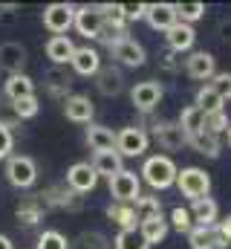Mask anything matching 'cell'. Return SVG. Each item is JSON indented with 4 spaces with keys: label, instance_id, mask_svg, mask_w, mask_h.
<instances>
[{
    "label": "cell",
    "instance_id": "obj_1",
    "mask_svg": "<svg viewBox=\"0 0 231 249\" xmlns=\"http://www.w3.org/2000/svg\"><path fill=\"white\" fill-rule=\"evenodd\" d=\"M176 165H173L171 157H165V154H156V157H148L145 160V165H142V180L148 183L150 188H156V191H165V188H171L176 183Z\"/></svg>",
    "mask_w": 231,
    "mask_h": 249
},
{
    "label": "cell",
    "instance_id": "obj_2",
    "mask_svg": "<svg viewBox=\"0 0 231 249\" xmlns=\"http://www.w3.org/2000/svg\"><path fill=\"white\" fill-rule=\"evenodd\" d=\"M173 186L182 191V197H188V200L194 203V200L208 197V191H211V177H208V171H202V168H197V165H188V168L176 171V183H173Z\"/></svg>",
    "mask_w": 231,
    "mask_h": 249
},
{
    "label": "cell",
    "instance_id": "obj_3",
    "mask_svg": "<svg viewBox=\"0 0 231 249\" xmlns=\"http://www.w3.org/2000/svg\"><path fill=\"white\" fill-rule=\"evenodd\" d=\"M6 180L15 188H32L38 180V165L32 157H23V154H12L6 160Z\"/></svg>",
    "mask_w": 231,
    "mask_h": 249
},
{
    "label": "cell",
    "instance_id": "obj_4",
    "mask_svg": "<svg viewBox=\"0 0 231 249\" xmlns=\"http://www.w3.org/2000/svg\"><path fill=\"white\" fill-rule=\"evenodd\" d=\"M148 145H150V136L142 130V127H121L118 133H116V154L124 160V157H145V151H148Z\"/></svg>",
    "mask_w": 231,
    "mask_h": 249
},
{
    "label": "cell",
    "instance_id": "obj_5",
    "mask_svg": "<svg viewBox=\"0 0 231 249\" xmlns=\"http://www.w3.org/2000/svg\"><path fill=\"white\" fill-rule=\"evenodd\" d=\"M110 197L113 203H136L142 197V180L136 177V171L121 168L116 177H110Z\"/></svg>",
    "mask_w": 231,
    "mask_h": 249
},
{
    "label": "cell",
    "instance_id": "obj_6",
    "mask_svg": "<svg viewBox=\"0 0 231 249\" xmlns=\"http://www.w3.org/2000/svg\"><path fill=\"white\" fill-rule=\"evenodd\" d=\"M72 26H75L78 35H84L87 41H99L101 32H104V15L99 12V6H78Z\"/></svg>",
    "mask_w": 231,
    "mask_h": 249
},
{
    "label": "cell",
    "instance_id": "obj_7",
    "mask_svg": "<svg viewBox=\"0 0 231 249\" xmlns=\"http://www.w3.org/2000/svg\"><path fill=\"white\" fill-rule=\"evenodd\" d=\"M75 20V6L72 3H50L44 9V26L52 35H66Z\"/></svg>",
    "mask_w": 231,
    "mask_h": 249
},
{
    "label": "cell",
    "instance_id": "obj_8",
    "mask_svg": "<svg viewBox=\"0 0 231 249\" xmlns=\"http://www.w3.org/2000/svg\"><path fill=\"white\" fill-rule=\"evenodd\" d=\"M162 96H165V90H162V84L153 81V78H150V81H139V84L130 90V102H133V107L142 110V113L156 110L159 102H162Z\"/></svg>",
    "mask_w": 231,
    "mask_h": 249
},
{
    "label": "cell",
    "instance_id": "obj_9",
    "mask_svg": "<svg viewBox=\"0 0 231 249\" xmlns=\"http://www.w3.org/2000/svg\"><path fill=\"white\" fill-rule=\"evenodd\" d=\"M110 55H113L121 67H142V64L148 61L145 47H142L136 38H130V35H124V38H118V41L110 44Z\"/></svg>",
    "mask_w": 231,
    "mask_h": 249
},
{
    "label": "cell",
    "instance_id": "obj_10",
    "mask_svg": "<svg viewBox=\"0 0 231 249\" xmlns=\"http://www.w3.org/2000/svg\"><path fill=\"white\" fill-rule=\"evenodd\" d=\"M38 200L44 203V209H47V206L66 209V212H81V209H84V197H81V194H75V191H69L66 186L47 188V191H41V194H38Z\"/></svg>",
    "mask_w": 231,
    "mask_h": 249
},
{
    "label": "cell",
    "instance_id": "obj_11",
    "mask_svg": "<svg viewBox=\"0 0 231 249\" xmlns=\"http://www.w3.org/2000/svg\"><path fill=\"white\" fill-rule=\"evenodd\" d=\"M64 186L69 188V191H75V194H90L93 188L99 186V174L93 171L90 162H75V165H69Z\"/></svg>",
    "mask_w": 231,
    "mask_h": 249
},
{
    "label": "cell",
    "instance_id": "obj_12",
    "mask_svg": "<svg viewBox=\"0 0 231 249\" xmlns=\"http://www.w3.org/2000/svg\"><path fill=\"white\" fill-rule=\"evenodd\" d=\"M185 72L194 78V81H211L217 75V58L205 50H197L185 58Z\"/></svg>",
    "mask_w": 231,
    "mask_h": 249
},
{
    "label": "cell",
    "instance_id": "obj_13",
    "mask_svg": "<svg viewBox=\"0 0 231 249\" xmlns=\"http://www.w3.org/2000/svg\"><path fill=\"white\" fill-rule=\"evenodd\" d=\"M93 113H96V107H93V102H90V96H81V93H72L69 99H64V116H66L69 122L90 124V122H93Z\"/></svg>",
    "mask_w": 231,
    "mask_h": 249
},
{
    "label": "cell",
    "instance_id": "obj_14",
    "mask_svg": "<svg viewBox=\"0 0 231 249\" xmlns=\"http://www.w3.org/2000/svg\"><path fill=\"white\" fill-rule=\"evenodd\" d=\"M165 41H168V50L176 53V55H182V53H188V50H194V44H197V32H194V26H188V23H173L171 29L165 32Z\"/></svg>",
    "mask_w": 231,
    "mask_h": 249
},
{
    "label": "cell",
    "instance_id": "obj_15",
    "mask_svg": "<svg viewBox=\"0 0 231 249\" xmlns=\"http://www.w3.org/2000/svg\"><path fill=\"white\" fill-rule=\"evenodd\" d=\"M23 67H26V47H20L17 41L0 44V70L3 72L17 75V72H23Z\"/></svg>",
    "mask_w": 231,
    "mask_h": 249
},
{
    "label": "cell",
    "instance_id": "obj_16",
    "mask_svg": "<svg viewBox=\"0 0 231 249\" xmlns=\"http://www.w3.org/2000/svg\"><path fill=\"white\" fill-rule=\"evenodd\" d=\"M96 87H99V93L101 96H107V99H113L118 96L121 90H124V72L118 70V67H101L99 72H96Z\"/></svg>",
    "mask_w": 231,
    "mask_h": 249
},
{
    "label": "cell",
    "instance_id": "obj_17",
    "mask_svg": "<svg viewBox=\"0 0 231 249\" xmlns=\"http://www.w3.org/2000/svg\"><path fill=\"white\" fill-rule=\"evenodd\" d=\"M153 136H156V142H159L165 151H182V145H188L182 127L176 122H156L153 124Z\"/></svg>",
    "mask_w": 231,
    "mask_h": 249
},
{
    "label": "cell",
    "instance_id": "obj_18",
    "mask_svg": "<svg viewBox=\"0 0 231 249\" xmlns=\"http://www.w3.org/2000/svg\"><path fill=\"white\" fill-rule=\"evenodd\" d=\"M191 249H229V244L217 235V226H194L188 232Z\"/></svg>",
    "mask_w": 231,
    "mask_h": 249
},
{
    "label": "cell",
    "instance_id": "obj_19",
    "mask_svg": "<svg viewBox=\"0 0 231 249\" xmlns=\"http://www.w3.org/2000/svg\"><path fill=\"white\" fill-rule=\"evenodd\" d=\"M145 20L150 23V29H156V32H168L173 23H176L173 3H150V6L145 9Z\"/></svg>",
    "mask_w": 231,
    "mask_h": 249
},
{
    "label": "cell",
    "instance_id": "obj_20",
    "mask_svg": "<svg viewBox=\"0 0 231 249\" xmlns=\"http://www.w3.org/2000/svg\"><path fill=\"white\" fill-rule=\"evenodd\" d=\"M188 212H191L194 226H217V220H220V206H217V200H211V197L194 200Z\"/></svg>",
    "mask_w": 231,
    "mask_h": 249
},
{
    "label": "cell",
    "instance_id": "obj_21",
    "mask_svg": "<svg viewBox=\"0 0 231 249\" xmlns=\"http://www.w3.org/2000/svg\"><path fill=\"white\" fill-rule=\"evenodd\" d=\"M69 64H72V70H75L78 75H96V72L101 70V55H99V50H93V47H75Z\"/></svg>",
    "mask_w": 231,
    "mask_h": 249
},
{
    "label": "cell",
    "instance_id": "obj_22",
    "mask_svg": "<svg viewBox=\"0 0 231 249\" xmlns=\"http://www.w3.org/2000/svg\"><path fill=\"white\" fill-rule=\"evenodd\" d=\"M72 53H75V44L69 35H52L47 41V58L55 64V67H64V64L72 61Z\"/></svg>",
    "mask_w": 231,
    "mask_h": 249
},
{
    "label": "cell",
    "instance_id": "obj_23",
    "mask_svg": "<svg viewBox=\"0 0 231 249\" xmlns=\"http://www.w3.org/2000/svg\"><path fill=\"white\" fill-rule=\"evenodd\" d=\"M3 93L9 102H17V99H29L35 96V81L26 75V72H17V75H9L6 84H3Z\"/></svg>",
    "mask_w": 231,
    "mask_h": 249
},
{
    "label": "cell",
    "instance_id": "obj_24",
    "mask_svg": "<svg viewBox=\"0 0 231 249\" xmlns=\"http://www.w3.org/2000/svg\"><path fill=\"white\" fill-rule=\"evenodd\" d=\"M168 220H165V214H156V217H148V220H142L139 223V232H142V238H145V244L148 247H153V244H162L165 238H168Z\"/></svg>",
    "mask_w": 231,
    "mask_h": 249
},
{
    "label": "cell",
    "instance_id": "obj_25",
    "mask_svg": "<svg viewBox=\"0 0 231 249\" xmlns=\"http://www.w3.org/2000/svg\"><path fill=\"white\" fill-rule=\"evenodd\" d=\"M188 145H191V148H194L197 154L208 157V160H217V157H220V151H223V145H220V136L208 133L205 127H202L199 133H194V136L188 139Z\"/></svg>",
    "mask_w": 231,
    "mask_h": 249
},
{
    "label": "cell",
    "instance_id": "obj_26",
    "mask_svg": "<svg viewBox=\"0 0 231 249\" xmlns=\"http://www.w3.org/2000/svg\"><path fill=\"white\" fill-rule=\"evenodd\" d=\"M90 165H93V171H96L99 177H107V180L116 177V174L124 168V162H121V157H118L116 151H99Z\"/></svg>",
    "mask_w": 231,
    "mask_h": 249
},
{
    "label": "cell",
    "instance_id": "obj_27",
    "mask_svg": "<svg viewBox=\"0 0 231 249\" xmlns=\"http://www.w3.org/2000/svg\"><path fill=\"white\" fill-rule=\"evenodd\" d=\"M87 145L99 154V151H116V133L104 124H93L87 127Z\"/></svg>",
    "mask_w": 231,
    "mask_h": 249
},
{
    "label": "cell",
    "instance_id": "obj_28",
    "mask_svg": "<svg viewBox=\"0 0 231 249\" xmlns=\"http://www.w3.org/2000/svg\"><path fill=\"white\" fill-rule=\"evenodd\" d=\"M107 217L118 229H139V217H136L133 203H110L107 206Z\"/></svg>",
    "mask_w": 231,
    "mask_h": 249
},
{
    "label": "cell",
    "instance_id": "obj_29",
    "mask_svg": "<svg viewBox=\"0 0 231 249\" xmlns=\"http://www.w3.org/2000/svg\"><path fill=\"white\" fill-rule=\"evenodd\" d=\"M176 124L182 127V133H185V139H191L194 133H199L202 127H205V113L199 110V107H194V105H188L182 113H179V119Z\"/></svg>",
    "mask_w": 231,
    "mask_h": 249
},
{
    "label": "cell",
    "instance_id": "obj_30",
    "mask_svg": "<svg viewBox=\"0 0 231 249\" xmlns=\"http://www.w3.org/2000/svg\"><path fill=\"white\" fill-rule=\"evenodd\" d=\"M69 87H72V78H69L61 67H52V70L47 72V90H50V96H55V99H69V96H72Z\"/></svg>",
    "mask_w": 231,
    "mask_h": 249
},
{
    "label": "cell",
    "instance_id": "obj_31",
    "mask_svg": "<svg viewBox=\"0 0 231 249\" xmlns=\"http://www.w3.org/2000/svg\"><path fill=\"white\" fill-rule=\"evenodd\" d=\"M41 217H44V203H41L38 197H26V200L17 206V220H20L23 226H35Z\"/></svg>",
    "mask_w": 231,
    "mask_h": 249
},
{
    "label": "cell",
    "instance_id": "obj_32",
    "mask_svg": "<svg viewBox=\"0 0 231 249\" xmlns=\"http://www.w3.org/2000/svg\"><path fill=\"white\" fill-rule=\"evenodd\" d=\"M223 99L205 84V87H199V93H197V99H194V107H199L202 113H217V110H223Z\"/></svg>",
    "mask_w": 231,
    "mask_h": 249
},
{
    "label": "cell",
    "instance_id": "obj_33",
    "mask_svg": "<svg viewBox=\"0 0 231 249\" xmlns=\"http://www.w3.org/2000/svg\"><path fill=\"white\" fill-rule=\"evenodd\" d=\"M133 209H136V217H139V223H142V220H148V217L162 214V200H159V197H150V194H142V197L133 203Z\"/></svg>",
    "mask_w": 231,
    "mask_h": 249
},
{
    "label": "cell",
    "instance_id": "obj_34",
    "mask_svg": "<svg viewBox=\"0 0 231 249\" xmlns=\"http://www.w3.org/2000/svg\"><path fill=\"white\" fill-rule=\"evenodd\" d=\"M113 249H150V247L145 244V238H142L139 229H118V235H116V241H113Z\"/></svg>",
    "mask_w": 231,
    "mask_h": 249
},
{
    "label": "cell",
    "instance_id": "obj_35",
    "mask_svg": "<svg viewBox=\"0 0 231 249\" xmlns=\"http://www.w3.org/2000/svg\"><path fill=\"white\" fill-rule=\"evenodd\" d=\"M173 12H176V20L179 23H194L205 15V3H173Z\"/></svg>",
    "mask_w": 231,
    "mask_h": 249
},
{
    "label": "cell",
    "instance_id": "obj_36",
    "mask_svg": "<svg viewBox=\"0 0 231 249\" xmlns=\"http://www.w3.org/2000/svg\"><path fill=\"white\" fill-rule=\"evenodd\" d=\"M12 110H15V119H32V116H38V110H41L38 96H29V99H17V102H12Z\"/></svg>",
    "mask_w": 231,
    "mask_h": 249
},
{
    "label": "cell",
    "instance_id": "obj_37",
    "mask_svg": "<svg viewBox=\"0 0 231 249\" xmlns=\"http://www.w3.org/2000/svg\"><path fill=\"white\" fill-rule=\"evenodd\" d=\"M72 249H110V244H107V238L99 235V232H81V235L75 238Z\"/></svg>",
    "mask_w": 231,
    "mask_h": 249
},
{
    "label": "cell",
    "instance_id": "obj_38",
    "mask_svg": "<svg viewBox=\"0 0 231 249\" xmlns=\"http://www.w3.org/2000/svg\"><path fill=\"white\" fill-rule=\"evenodd\" d=\"M168 226H173L176 232H182V235H188L191 229H194V220H191V212L188 209H182V206H176L171 212V220H168Z\"/></svg>",
    "mask_w": 231,
    "mask_h": 249
},
{
    "label": "cell",
    "instance_id": "obj_39",
    "mask_svg": "<svg viewBox=\"0 0 231 249\" xmlns=\"http://www.w3.org/2000/svg\"><path fill=\"white\" fill-rule=\"evenodd\" d=\"M35 249H69V241L61 232H55V229H47V232H41Z\"/></svg>",
    "mask_w": 231,
    "mask_h": 249
},
{
    "label": "cell",
    "instance_id": "obj_40",
    "mask_svg": "<svg viewBox=\"0 0 231 249\" xmlns=\"http://www.w3.org/2000/svg\"><path fill=\"white\" fill-rule=\"evenodd\" d=\"M205 130H208V133H214V136L226 133V130H229V116H226V110L205 113Z\"/></svg>",
    "mask_w": 231,
    "mask_h": 249
},
{
    "label": "cell",
    "instance_id": "obj_41",
    "mask_svg": "<svg viewBox=\"0 0 231 249\" xmlns=\"http://www.w3.org/2000/svg\"><path fill=\"white\" fill-rule=\"evenodd\" d=\"M208 87H211L223 102H229L231 99V72H217V75L208 81Z\"/></svg>",
    "mask_w": 231,
    "mask_h": 249
},
{
    "label": "cell",
    "instance_id": "obj_42",
    "mask_svg": "<svg viewBox=\"0 0 231 249\" xmlns=\"http://www.w3.org/2000/svg\"><path fill=\"white\" fill-rule=\"evenodd\" d=\"M12 148H15L12 127L6 122H0V160H9V157H12Z\"/></svg>",
    "mask_w": 231,
    "mask_h": 249
},
{
    "label": "cell",
    "instance_id": "obj_43",
    "mask_svg": "<svg viewBox=\"0 0 231 249\" xmlns=\"http://www.w3.org/2000/svg\"><path fill=\"white\" fill-rule=\"evenodd\" d=\"M145 3H127V6H118V12H121V18H124V23H130V20H139V18H145Z\"/></svg>",
    "mask_w": 231,
    "mask_h": 249
},
{
    "label": "cell",
    "instance_id": "obj_44",
    "mask_svg": "<svg viewBox=\"0 0 231 249\" xmlns=\"http://www.w3.org/2000/svg\"><path fill=\"white\" fill-rule=\"evenodd\" d=\"M217 235H220L226 244H231V214L223 217V220H217Z\"/></svg>",
    "mask_w": 231,
    "mask_h": 249
},
{
    "label": "cell",
    "instance_id": "obj_45",
    "mask_svg": "<svg viewBox=\"0 0 231 249\" xmlns=\"http://www.w3.org/2000/svg\"><path fill=\"white\" fill-rule=\"evenodd\" d=\"M162 67L173 72V70H179V67H182V61L176 58V53H171V50H168V53H162Z\"/></svg>",
    "mask_w": 231,
    "mask_h": 249
},
{
    "label": "cell",
    "instance_id": "obj_46",
    "mask_svg": "<svg viewBox=\"0 0 231 249\" xmlns=\"http://www.w3.org/2000/svg\"><path fill=\"white\" fill-rule=\"evenodd\" d=\"M220 38H226V41H231V18H229V20H223V23H220Z\"/></svg>",
    "mask_w": 231,
    "mask_h": 249
},
{
    "label": "cell",
    "instance_id": "obj_47",
    "mask_svg": "<svg viewBox=\"0 0 231 249\" xmlns=\"http://www.w3.org/2000/svg\"><path fill=\"white\" fill-rule=\"evenodd\" d=\"M0 249H15V244H12L6 235H0Z\"/></svg>",
    "mask_w": 231,
    "mask_h": 249
},
{
    "label": "cell",
    "instance_id": "obj_48",
    "mask_svg": "<svg viewBox=\"0 0 231 249\" xmlns=\"http://www.w3.org/2000/svg\"><path fill=\"white\" fill-rule=\"evenodd\" d=\"M229 145H231V127H229Z\"/></svg>",
    "mask_w": 231,
    "mask_h": 249
}]
</instances>
